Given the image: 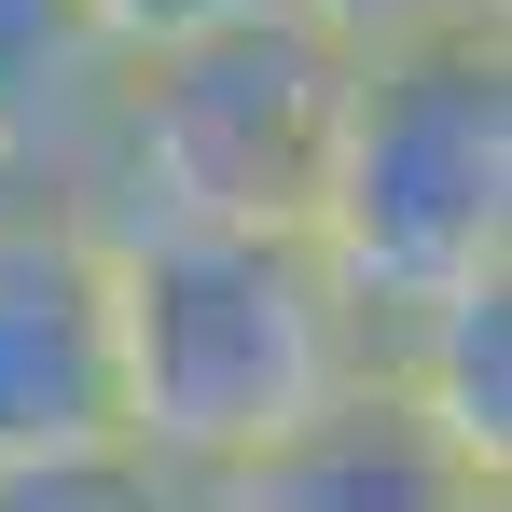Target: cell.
<instances>
[{
	"label": "cell",
	"instance_id": "6da1fadb",
	"mask_svg": "<svg viewBox=\"0 0 512 512\" xmlns=\"http://www.w3.org/2000/svg\"><path fill=\"white\" fill-rule=\"evenodd\" d=\"M111 346H125V457H153L167 485H208L374 388V319L333 291L305 222L111 250Z\"/></svg>",
	"mask_w": 512,
	"mask_h": 512
},
{
	"label": "cell",
	"instance_id": "7a4b0ae2",
	"mask_svg": "<svg viewBox=\"0 0 512 512\" xmlns=\"http://www.w3.org/2000/svg\"><path fill=\"white\" fill-rule=\"evenodd\" d=\"M305 250L374 319V346L416 305H443V291L512 277V28L402 42V56H333Z\"/></svg>",
	"mask_w": 512,
	"mask_h": 512
},
{
	"label": "cell",
	"instance_id": "3957f363",
	"mask_svg": "<svg viewBox=\"0 0 512 512\" xmlns=\"http://www.w3.org/2000/svg\"><path fill=\"white\" fill-rule=\"evenodd\" d=\"M319 125H333V56L277 14V28H236V42H194V56L125 70L111 139H97V167H84L70 208L97 222V250L305 222Z\"/></svg>",
	"mask_w": 512,
	"mask_h": 512
},
{
	"label": "cell",
	"instance_id": "277c9868",
	"mask_svg": "<svg viewBox=\"0 0 512 512\" xmlns=\"http://www.w3.org/2000/svg\"><path fill=\"white\" fill-rule=\"evenodd\" d=\"M125 443V346H111V250L84 208L0 194V471Z\"/></svg>",
	"mask_w": 512,
	"mask_h": 512
},
{
	"label": "cell",
	"instance_id": "5b68a950",
	"mask_svg": "<svg viewBox=\"0 0 512 512\" xmlns=\"http://www.w3.org/2000/svg\"><path fill=\"white\" fill-rule=\"evenodd\" d=\"M180 512H499V471H471L429 416H402L388 388H360L319 429L180 485Z\"/></svg>",
	"mask_w": 512,
	"mask_h": 512
},
{
	"label": "cell",
	"instance_id": "8992f818",
	"mask_svg": "<svg viewBox=\"0 0 512 512\" xmlns=\"http://www.w3.org/2000/svg\"><path fill=\"white\" fill-rule=\"evenodd\" d=\"M125 56L97 28V0H0V194L70 208L111 139Z\"/></svg>",
	"mask_w": 512,
	"mask_h": 512
},
{
	"label": "cell",
	"instance_id": "52a82bcc",
	"mask_svg": "<svg viewBox=\"0 0 512 512\" xmlns=\"http://www.w3.org/2000/svg\"><path fill=\"white\" fill-rule=\"evenodd\" d=\"M374 388H388L402 416H429L471 471L512 485V277H471V291L416 305L402 333L374 346Z\"/></svg>",
	"mask_w": 512,
	"mask_h": 512
},
{
	"label": "cell",
	"instance_id": "ba28073f",
	"mask_svg": "<svg viewBox=\"0 0 512 512\" xmlns=\"http://www.w3.org/2000/svg\"><path fill=\"white\" fill-rule=\"evenodd\" d=\"M319 56H402V42H485L512 28V0H277Z\"/></svg>",
	"mask_w": 512,
	"mask_h": 512
},
{
	"label": "cell",
	"instance_id": "9c48e42d",
	"mask_svg": "<svg viewBox=\"0 0 512 512\" xmlns=\"http://www.w3.org/2000/svg\"><path fill=\"white\" fill-rule=\"evenodd\" d=\"M0 512H180V485L153 457L97 443V457H42V471H0Z\"/></svg>",
	"mask_w": 512,
	"mask_h": 512
},
{
	"label": "cell",
	"instance_id": "30bf717a",
	"mask_svg": "<svg viewBox=\"0 0 512 512\" xmlns=\"http://www.w3.org/2000/svg\"><path fill=\"white\" fill-rule=\"evenodd\" d=\"M111 56L153 70V56H194V42H236V28H277V0H97Z\"/></svg>",
	"mask_w": 512,
	"mask_h": 512
}]
</instances>
